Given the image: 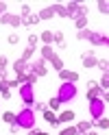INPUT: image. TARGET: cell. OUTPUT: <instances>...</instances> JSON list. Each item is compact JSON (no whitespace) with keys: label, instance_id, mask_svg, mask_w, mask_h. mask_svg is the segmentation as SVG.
Here are the masks:
<instances>
[{"label":"cell","instance_id":"obj_29","mask_svg":"<svg viewBox=\"0 0 109 135\" xmlns=\"http://www.w3.org/2000/svg\"><path fill=\"white\" fill-rule=\"evenodd\" d=\"M33 52H35V48H31V46H29L26 50H24V55H22V59H24V61H29V59L33 57Z\"/></svg>","mask_w":109,"mask_h":135},{"label":"cell","instance_id":"obj_1","mask_svg":"<svg viewBox=\"0 0 109 135\" xmlns=\"http://www.w3.org/2000/svg\"><path fill=\"white\" fill-rule=\"evenodd\" d=\"M15 124L20 126V129H26V131H31L33 126H35V113H33V109H29V107H24L22 111L15 115Z\"/></svg>","mask_w":109,"mask_h":135},{"label":"cell","instance_id":"obj_28","mask_svg":"<svg viewBox=\"0 0 109 135\" xmlns=\"http://www.w3.org/2000/svg\"><path fill=\"white\" fill-rule=\"evenodd\" d=\"M59 135H79V133H77V129H74V126H65Z\"/></svg>","mask_w":109,"mask_h":135},{"label":"cell","instance_id":"obj_11","mask_svg":"<svg viewBox=\"0 0 109 135\" xmlns=\"http://www.w3.org/2000/svg\"><path fill=\"white\" fill-rule=\"evenodd\" d=\"M50 9H53V13H55V15H59V18H68L65 4H59V2H55V4H50Z\"/></svg>","mask_w":109,"mask_h":135},{"label":"cell","instance_id":"obj_4","mask_svg":"<svg viewBox=\"0 0 109 135\" xmlns=\"http://www.w3.org/2000/svg\"><path fill=\"white\" fill-rule=\"evenodd\" d=\"M105 109H107V103H105V100H100V98L89 100V115L94 118V120L105 115Z\"/></svg>","mask_w":109,"mask_h":135},{"label":"cell","instance_id":"obj_31","mask_svg":"<svg viewBox=\"0 0 109 135\" xmlns=\"http://www.w3.org/2000/svg\"><path fill=\"white\" fill-rule=\"evenodd\" d=\"M37 39H39V37L35 35V33H31V35H29V46H31V48H35V44H37Z\"/></svg>","mask_w":109,"mask_h":135},{"label":"cell","instance_id":"obj_19","mask_svg":"<svg viewBox=\"0 0 109 135\" xmlns=\"http://www.w3.org/2000/svg\"><path fill=\"white\" fill-rule=\"evenodd\" d=\"M37 22H39L37 15H26V18H22V24H24V26H35Z\"/></svg>","mask_w":109,"mask_h":135},{"label":"cell","instance_id":"obj_27","mask_svg":"<svg viewBox=\"0 0 109 135\" xmlns=\"http://www.w3.org/2000/svg\"><path fill=\"white\" fill-rule=\"evenodd\" d=\"M98 11L103 13V15H107V13H109V4L105 2V0H100V2H98Z\"/></svg>","mask_w":109,"mask_h":135},{"label":"cell","instance_id":"obj_17","mask_svg":"<svg viewBox=\"0 0 109 135\" xmlns=\"http://www.w3.org/2000/svg\"><path fill=\"white\" fill-rule=\"evenodd\" d=\"M37 18H39V20H53L55 13H53V9H50V7H46V9H41V11L37 13Z\"/></svg>","mask_w":109,"mask_h":135},{"label":"cell","instance_id":"obj_9","mask_svg":"<svg viewBox=\"0 0 109 135\" xmlns=\"http://www.w3.org/2000/svg\"><path fill=\"white\" fill-rule=\"evenodd\" d=\"M59 76H61L63 83H77V81H79V74H77V72H72V70H65V68L59 72Z\"/></svg>","mask_w":109,"mask_h":135},{"label":"cell","instance_id":"obj_8","mask_svg":"<svg viewBox=\"0 0 109 135\" xmlns=\"http://www.w3.org/2000/svg\"><path fill=\"white\" fill-rule=\"evenodd\" d=\"M0 24H9V26H20L22 24V18L20 15H13V13H4L0 18Z\"/></svg>","mask_w":109,"mask_h":135},{"label":"cell","instance_id":"obj_18","mask_svg":"<svg viewBox=\"0 0 109 135\" xmlns=\"http://www.w3.org/2000/svg\"><path fill=\"white\" fill-rule=\"evenodd\" d=\"M57 120H59V122H70V120H74V111L65 109V111H63L61 115H57Z\"/></svg>","mask_w":109,"mask_h":135},{"label":"cell","instance_id":"obj_14","mask_svg":"<svg viewBox=\"0 0 109 135\" xmlns=\"http://www.w3.org/2000/svg\"><path fill=\"white\" fill-rule=\"evenodd\" d=\"M44 120L50 124V126H57V124H59V120H57V115L53 113V111H50V109H44Z\"/></svg>","mask_w":109,"mask_h":135},{"label":"cell","instance_id":"obj_7","mask_svg":"<svg viewBox=\"0 0 109 135\" xmlns=\"http://www.w3.org/2000/svg\"><path fill=\"white\" fill-rule=\"evenodd\" d=\"M100 94H103V89L98 87V83H96V81H89V83H87V100L100 98Z\"/></svg>","mask_w":109,"mask_h":135},{"label":"cell","instance_id":"obj_39","mask_svg":"<svg viewBox=\"0 0 109 135\" xmlns=\"http://www.w3.org/2000/svg\"><path fill=\"white\" fill-rule=\"evenodd\" d=\"M4 65H7V57H0V70H4Z\"/></svg>","mask_w":109,"mask_h":135},{"label":"cell","instance_id":"obj_33","mask_svg":"<svg viewBox=\"0 0 109 135\" xmlns=\"http://www.w3.org/2000/svg\"><path fill=\"white\" fill-rule=\"evenodd\" d=\"M96 65H98V68H100L103 72H107V70H109V68H107V65H109V63H107V59H100V61H98Z\"/></svg>","mask_w":109,"mask_h":135},{"label":"cell","instance_id":"obj_34","mask_svg":"<svg viewBox=\"0 0 109 135\" xmlns=\"http://www.w3.org/2000/svg\"><path fill=\"white\" fill-rule=\"evenodd\" d=\"M26 15H31V7L29 4H22V18H26Z\"/></svg>","mask_w":109,"mask_h":135},{"label":"cell","instance_id":"obj_42","mask_svg":"<svg viewBox=\"0 0 109 135\" xmlns=\"http://www.w3.org/2000/svg\"><path fill=\"white\" fill-rule=\"evenodd\" d=\"M31 135H48V133H44V131H35V129H33V133Z\"/></svg>","mask_w":109,"mask_h":135},{"label":"cell","instance_id":"obj_12","mask_svg":"<svg viewBox=\"0 0 109 135\" xmlns=\"http://www.w3.org/2000/svg\"><path fill=\"white\" fill-rule=\"evenodd\" d=\"M74 129H77V133H79V135H85V133H89V131H92V122L83 120V122H79L77 126H74Z\"/></svg>","mask_w":109,"mask_h":135},{"label":"cell","instance_id":"obj_15","mask_svg":"<svg viewBox=\"0 0 109 135\" xmlns=\"http://www.w3.org/2000/svg\"><path fill=\"white\" fill-rule=\"evenodd\" d=\"M53 41H55V44H57V46H59V48L63 50V48H65V39H63V31H55V33H53Z\"/></svg>","mask_w":109,"mask_h":135},{"label":"cell","instance_id":"obj_36","mask_svg":"<svg viewBox=\"0 0 109 135\" xmlns=\"http://www.w3.org/2000/svg\"><path fill=\"white\" fill-rule=\"evenodd\" d=\"M0 96H2L4 100H9V98H11V89H4V91H2V94H0Z\"/></svg>","mask_w":109,"mask_h":135},{"label":"cell","instance_id":"obj_37","mask_svg":"<svg viewBox=\"0 0 109 135\" xmlns=\"http://www.w3.org/2000/svg\"><path fill=\"white\" fill-rule=\"evenodd\" d=\"M18 41H20L18 35H9V44H18Z\"/></svg>","mask_w":109,"mask_h":135},{"label":"cell","instance_id":"obj_5","mask_svg":"<svg viewBox=\"0 0 109 135\" xmlns=\"http://www.w3.org/2000/svg\"><path fill=\"white\" fill-rule=\"evenodd\" d=\"M20 98L24 100V105H26L29 109L35 105V94H33V85H20Z\"/></svg>","mask_w":109,"mask_h":135},{"label":"cell","instance_id":"obj_3","mask_svg":"<svg viewBox=\"0 0 109 135\" xmlns=\"http://www.w3.org/2000/svg\"><path fill=\"white\" fill-rule=\"evenodd\" d=\"M65 11H68V18L70 20H79V18H85L87 15V9L79 2H68L65 4Z\"/></svg>","mask_w":109,"mask_h":135},{"label":"cell","instance_id":"obj_25","mask_svg":"<svg viewBox=\"0 0 109 135\" xmlns=\"http://www.w3.org/2000/svg\"><path fill=\"white\" fill-rule=\"evenodd\" d=\"M74 24H77V28H79V31H83V28L87 26V15H85V18H79V20H74Z\"/></svg>","mask_w":109,"mask_h":135},{"label":"cell","instance_id":"obj_26","mask_svg":"<svg viewBox=\"0 0 109 135\" xmlns=\"http://www.w3.org/2000/svg\"><path fill=\"white\" fill-rule=\"evenodd\" d=\"M2 120H4L7 124H15V113H11V111H7V113L2 115Z\"/></svg>","mask_w":109,"mask_h":135},{"label":"cell","instance_id":"obj_10","mask_svg":"<svg viewBox=\"0 0 109 135\" xmlns=\"http://www.w3.org/2000/svg\"><path fill=\"white\" fill-rule=\"evenodd\" d=\"M83 65H85V68H94L96 63H98V59L94 57V52H92V50H87V52H83Z\"/></svg>","mask_w":109,"mask_h":135},{"label":"cell","instance_id":"obj_21","mask_svg":"<svg viewBox=\"0 0 109 135\" xmlns=\"http://www.w3.org/2000/svg\"><path fill=\"white\" fill-rule=\"evenodd\" d=\"M41 41H44V46H50V44H53V33L44 31V33H41Z\"/></svg>","mask_w":109,"mask_h":135},{"label":"cell","instance_id":"obj_6","mask_svg":"<svg viewBox=\"0 0 109 135\" xmlns=\"http://www.w3.org/2000/svg\"><path fill=\"white\" fill-rule=\"evenodd\" d=\"M29 68H31V72L35 74L37 79H39V76H46V74H48V68H46V61H44V59H35V61H33Z\"/></svg>","mask_w":109,"mask_h":135},{"label":"cell","instance_id":"obj_2","mask_svg":"<svg viewBox=\"0 0 109 135\" xmlns=\"http://www.w3.org/2000/svg\"><path fill=\"white\" fill-rule=\"evenodd\" d=\"M74 96H77V85H74V83H63L59 87V94H57V98H59L61 103H70Z\"/></svg>","mask_w":109,"mask_h":135},{"label":"cell","instance_id":"obj_35","mask_svg":"<svg viewBox=\"0 0 109 135\" xmlns=\"http://www.w3.org/2000/svg\"><path fill=\"white\" fill-rule=\"evenodd\" d=\"M7 13V2H0V18Z\"/></svg>","mask_w":109,"mask_h":135},{"label":"cell","instance_id":"obj_38","mask_svg":"<svg viewBox=\"0 0 109 135\" xmlns=\"http://www.w3.org/2000/svg\"><path fill=\"white\" fill-rule=\"evenodd\" d=\"M4 89H9V85H7V81H0V94H2Z\"/></svg>","mask_w":109,"mask_h":135},{"label":"cell","instance_id":"obj_16","mask_svg":"<svg viewBox=\"0 0 109 135\" xmlns=\"http://www.w3.org/2000/svg\"><path fill=\"white\" fill-rule=\"evenodd\" d=\"M53 57H55L53 46H44L41 48V59H44V61H53Z\"/></svg>","mask_w":109,"mask_h":135},{"label":"cell","instance_id":"obj_20","mask_svg":"<svg viewBox=\"0 0 109 135\" xmlns=\"http://www.w3.org/2000/svg\"><path fill=\"white\" fill-rule=\"evenodd\" d=\"M50 63H53V68H55L57 72H61V70H63V61H61V57H57V55H55V57H53V61H50Z\"/></svg>","mask_w":109,"mask_h":135},{"label":"cell","instance_id":"obj_40","mask_svg":"<svg viewBox=\"0 0 109 135\" xmlns=\"http://www.w3.org/2000/svg\"><path fill=\"white\" fill-rule=\"evenodd\" d=\"M18 131H20V126H18V124H11V133L15 135V133H18Z\"/></svg>","mask_w":109,"mask_h":135},{"label":"cell","instance_id":"obj_30","mask_svg":"<svg viewBox=\"0 0 109 135\" xmlns=\"http://www.w3.org/2000/svg\"><path fill=\"white\" fill-rule=\"evenodd\" d=\"M35 83H37V76H35L33 72H29V74H26V85H35Z\"/></svg>","mask_w":109,"mask_h":135},{"label":"cell","instance_id":"obj_43","mask_svg":"<svg viewBox=\"0 0 109 135\" xmlns=\"http://www.w3.org/2000/svg\"><path fill=\"white\" fill-rule=\"evenodd\" d=\"M85 135H98V133H94V131H89V133H85Z\"/></svg>","mask_w":109,"mask_h":135},{"label":"cell","instance_id":"obj_23","mask_svg":"<svg viewBox=\"0 0 109 135\" xmlns=\"http://www.w3.org/2000/svg\"><path fill=\"white\" fill-rule=\"evenodd\" d=\"M98 87L103 89V91H107V87H109V76H107V72H103V79H100V83H98Z\"/></svg>","mask_w":109,"mask_h":135},{"label":"cell","instance_id":"obj_22","mask_svg":"<svg viewBox=\"0 0 109 135\" xmlns=\"http://www.w3.org/2000/svg\"><path fill=\"white\" fill-rule=\"evenodd\" d=\"M92 124H96V126H100V129H107V126H109V120H107V118L103 115V118H96V120L92 122Z\"/></svg>","mask_w":109,"mask_h":135},{"label":"cell","instance_id":"obj_32","mask_svg":"<svg viewBox=\"0 0 109 135\" xmlns=\"http://www.w3.org/2000/svg\"><path fill=\"white\" fill-rule=\"evenodd\" d=\"M89 33H92V31L83 28V31H79V33H77V37H79V39H87V37H89Z\"/></svg>","mask_w":109,"mask_h":135},{"label":"cell","instance_id":"obj_24","mask_svg":"<svg viewBox=\"0 0 109 135\" xmlns=\"http://www.w3.org/2000/svg\"><path fill=\"white\" fill-rule=\"evenodd\" d=\"M48 105H50V111H55V109H59V107H61V100L57 98V96H53V98L48 100Z\"/></svg>","mask_w":109,"mask_h":135},{"label":"cell","instance_id":"obj_41","mask_svg":"<svg viewBox=\"0 0 109 135\" xmlns=\"http://www.w3.org/2000/svg\"><path fill=\"white\" fill-rule=\"evenodd\" d=\"M33 107H35V109H37V111H44V109H46V107H44V105H41V103H37V105H33Z\"/></svg>","mask_w":109,"mask_h":135},{"label":"cell","instance_id":"obj_13","mask_svg":"<svg viewBox=\"0 0 109 135\" xmlns=\"http://www.w3.org/2000/svg\"><path fill=\"white\" fill-rule=\"evenodd\" d=\"M13 70H15V74H26L29 65H26V61H24V59H18V61L13 63Z\"/></svg>","mask_w":109,"mask_h":135}]
</instances>
